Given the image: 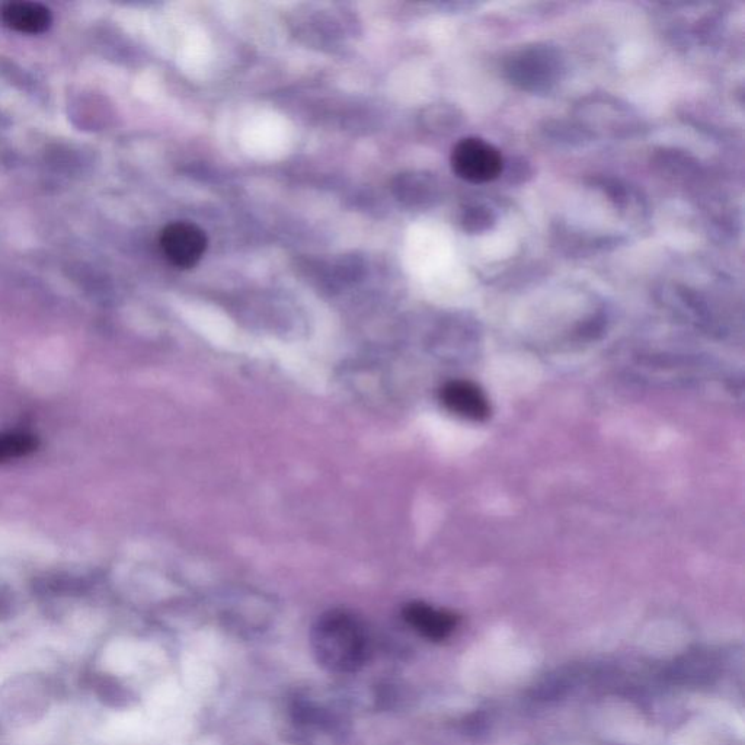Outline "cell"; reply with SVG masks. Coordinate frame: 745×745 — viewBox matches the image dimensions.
<instances>
[{"label":"cell","instance_id":"4","mask_svg":"<svg viewBox=\"0 0 745 745\" xmlns=\"http://www.w3.org/2000/svg\"><path fill=\"white\" fill-rule=\"evenodd\" d=\"M159 243L166 260L182 270L195 267L209 245L206 232L191 222H174L166 226Z\"/></svg>","mask_w":745,"mask_h":745},{"label":"cell","instance_id":"10","mask_svg":"<svg viewBox=\"0 0 745 745\" xmlns=\"http://www.w3.org/2000/svg\"><path fill=\"white\" fill-rule=\"evenodd\" d=\"M424 124L431 133L452 134L463 124V114L452 105H434L424 115Z\"/></svg>","mask_w":745,"mask_h":745},{"label":"cell","instance_id":"12","mask_svg":"<svg viewBox=\"0 0 745 745\" xmlns=\"http://www.w3.org/2000/svg\"><path fill=\"white\" fill-rule=\"evenodd\" d=\"M34 443L24 434H8L0 436V460L14 459L33 449Z\"/></svg>","mask_w":745,"mask_h":745},{"label":"cell","instance_id":"6","mask_svg":"<svg viewBox=\"0 0 745 745\" xmlns=\"http://www.w3.org/2000/svg\"><path fill=\"white\" fill-rule=\"evenodd\" d=\"M406 622L431 641H443L456 626V617L449 612L436 610L424 603H412L406 607Z\"/></svg>","mask_w":745,"mask_h":745},{"label":"cell","instance_id":"8","mask_svg":"<svg viewBox=\"0 0 745 745\" xmlns=\"http://www.w3.org/2000/svg\"><path fill=\"white\" fill-rule=\"evenodd\" d=\"M587 105L597 110L594 117H587L590 123L593 121L594 127H599L597 130H609L617 133V131L628 130L629 127H632L631 111L628 107L619 105L616 99L606 98L604 104L603 99H597L594 104Z\"/></svg>","mask_w":745,"mask_h":745},{"label":"cell","instance_id":"1","mask_svg":"<svg viewBox=\"0 0 745 745\" xmlns=\"http://www.w3.org/2000/svg\"><path fill=\"white\" fill-rule=\"evenodd\" d=\"M319 665L334 674L360 670L369 657V639L360 620L342 610L319 617L310 635Z\"/></svg>","mask_w":745,"mask_h":745},{"label":"cell","instance_id":"11","mask_svg":"<svg viewBox=\"0 0 745 745\" xmlns=\"http://www.w3.org/2000/svg\"><path fill=\"white\" fill-rule=\"evenodd\" d=\"M495 223H497V216L494 210L485 204H469L462 210V216H460V225L470 235H482V233L489 232Z\"/></svg>","mask_w":745,"mask_h":745},{"label":"cell","instance_id":"7","mask_svg":"<svg viewBox=\"0 0 745 745\" xmlns=\"http://www.w3.org/2000/svg\"><path fill=\"white\" fill-rule=\"evenodd\" d=\"M2 21L19 33L40 34L49 30L53 18L49 9L40 3L14 2L2 9Z\"/></svg>","mask_w":745,"mask_h":745},{"label":"cell","instance_id":"2","mask_svg":"<svg viewBox=\"0 0 745 745\" xmlns=\"http://www.w3.org/2000/svg\"><path fill=\"white\" fill-rule=\"evenodd\" d=\"M565 72L561 50L546 43L530 44L513 51L504 63L505 78L521 91L545 94L552 91Z\"/></svg>","mask_w":745,"mask_h":745},{"label":"cell","instance_id":"13","mask_svg":"<svg viewBox=\"0 0 745 745\" xmlns=\"http://www.w3.org/2000/svg\"><path fill=\"white\" fill-rule=\"evenodd\" d=\"M501 175L505 177L508 184H524L532 178L533 168L527 162V159L514 156V158L504 159L503 174Z\"/></svg>","mask_w":745,"mask_h":745},{"label":"cell","instance_id":"5","mask_svg":"<svg viewBox=\"0 0 745 745\" xmlns=\"http://www.w3.org/2000/svg\"><path fill=\"white\" fill-rule=\"evenodd\" d=\"M440 399L453 414L476 422L488 420L491 405L479 386L466 380H453L441 388Z\"/></svg>","mask_w":745,"mask_h":745},{"label":"cell","instance_id":"9","mask_svg":"<svg viewBox=\"0 0 745 745\" xmlns=\"http://www.w3.org/2000/svg\"><path fill=\"white\" fill-rule=\"evenodd\" d=\"M440 195L436 178L428 174H409L401 182V197L411 206H433Z\"/></svg>","mask_w":745,"mask_h":745},{"label":"cell","instance_id":"3","mask_svg":"<svg viewBox=\"0 0 745 745\" xmlns=\"http://www.w3.org/2000/svg\"><path fill=\"white\" fill-rule=\"evenodd\" d=\"M452 168L457 177L485 184L503 174L504 158L500 150L479 137H466L453 147Z\"/></svg>","mask_w":745,"mask_h":745}]
</instances>
